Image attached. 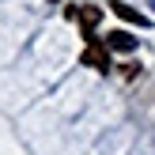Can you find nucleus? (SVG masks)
I'll return each mask as SVG.
<instances>
[{
	"instance_id": "1",
	"label": "nucleus",
	"mask_w": 155,
	"mask_h": 155,
	"mask_svg": "<svg viewBox=\"0 0 155 155\" xmlns=\"http://www.w3.org/2000/svg\"><path fill=\"white\" fill-rule=\"evenodd\" d=\"M83 64H91L95 72H110V45H106V42H98V38H87Z\"/></svg>"
},
{
	"instance_id": "2",
	"label": "nucleus",
	"mask_w": 155,
	"mask_h": 155,
	"mask_svg": "<svg viewBox=\"0 0 155 155\" xmlns=\"http://www.w3.org/2000/svg\"><path fill=\"white\" fill-rule=\"evenodd\" d=\"M68 19H76L83 30H87V38H95L91 30H95V23L102 19V12H98V8H91V4H80V8H68Z\"/></svg>"
},
{
	"instance_id": "3",
	"label": "nucleus",
	"mask_w": 155,
	"mask_h": 155,
	"mask_svg": "<svg viewBox=\"0 0 155 155\" xmlns=\"http://www.w3.org/2000/svg\"><path fill=\"white\" fill-rule=\"evenodd\" d=\"M110 12L114 15H117V19H129V23H136V27H148V15H140V12H136V8H129V4H121V0H114V4H110Z\"/></svg>"
},
{
	"instance_id": "4",
	"label": "nucleus",
	"mask_w": 155,
	"mask_h": 155,
	"mask_svg": "<svg viewBox=\"0 0 155 155\" xmlns=\"http://www.w3.org/2000/svg\"><path fill=\"white\" fill-rule=\"evenodd\" d=\"M106 45H110V49H133L136 38H129L125 30H110V34H106Z\"/></svg>"
}]
</instances>
